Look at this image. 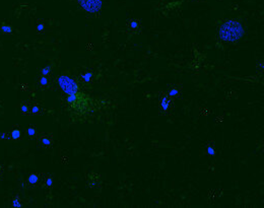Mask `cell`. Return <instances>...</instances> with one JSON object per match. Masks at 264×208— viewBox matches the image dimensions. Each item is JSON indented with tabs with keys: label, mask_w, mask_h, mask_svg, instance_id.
Returning a JSON list of instances; mask_svg holds the SVG:
<instances>
[{
	"label": "cell",
	"mask_w": 264,
	"mask_h": 208,
	"mask_svg": "<svg viewBox=\"0 0 264 208\" xmlns=\"http://www.w3.org/2000/svg\"><path fill=\"white\" fill-rule=\"evenodd\" d=\"M244 28L242 24L236 20H228L218 29V36L224 42L234 43L244 36Z\"/></svg>",
	"instance_id": "cell-1"
},
{
	"label": "cell",
	"mask_w": 264,
	"mask_h": 208,
	"mask_svg": "<svg viewBox=\"0 0 264 208\" xmlns=\"http://www.w3.org/2000/svg\"><path fill=\"white\" fill-rule=\"evenodd\" d=\"M58 84L60 88L62 89V92L66 93L67 96L79 93V86L77 84V82L68 75H60L58 77Z\"/></svg>",
	"instance_id": "cell-2"
},
{
	"label": "cell",
	"mask_w": 264,
	"mask_h": 208,
	"mask_svg": "<svg viewBox=\"0 0 264 208\" xmlns=\"http://www.w3.org/2000/svg\"><path fill=\"white\" fill-rule=\"evenodd\" d=\"M77 3L81 9L89 14H97L102 9V0H77Z\"/></svg>",
	"instance_id": "cell-3"
},
{
	"label": "cell",
	"mask_w": 264,
	"mask_h": 208,
	"mask_svg": "<svg viewBox=\"0 0 264 208\" xmlns=\"http://www.w3.org/2000/svg\"><path fill=\"white\" fill-rule=\"evenodd\" d=\"M38 144L42 147L50 148L53 145V137L51 136V134L42 133L38 136Z\"/></svg>",
	"instance_id": "cell-4"
},
{
	"label": "cell",
	"mask_w": 264,
	"mask_h": 208,
	"mask_svg": "<svg viewBox=\"0 0 264 208\" xmlns=\"http://www.w3.org/2000/svg\"><path fill=\"white\" fill-rule=\"evenodd\" d=\"M8 133V139L11 140H17L21 137V131L19 128L11 129L10 131H7Z\"/></svg>",
	"instance_id": "cell-5"
},
{
	"label": "cell",
	"mask_w": 264,
	"mask_h": 208,
	"mask_svg": "<svg viewBox=\"0 0 264 208\" xmlns=\"http://www.w3.org/2000/svg\"><path fill=\"white\" fill-rule=\"evenodd\" d=\"M159 106H161L163 111H168L169 110V108H170V106H171V102H170V99H169V96H165L161 99Z\"/></svg>",
	"instance_id": "cell-6"
},
{
	"label": "cell",
	"mask_w": 264,
	"mask_h": 208,
	"mask_svg": "<svg viewBox=\"0 0 264 208\" xmlns=\"http://www.w3.org/2000/svg\"><path fill=\"white\" fill-rule=\"evenodd\" d=\"M40 181H41V177L38 174H31L28 178V182L33 186L38 185L39 183H40Z\"/></svg>",
	"instance_id": "cell-7"
},
{
	"label": "cell",
	"mask_w": 264,
	"mask_h": 208,
	"mask_svg": "<svg viewBox=\"0 0 264 208\" xmlns=\"http://www.w3.org/2000/svg\"><path fill=\"white\" fill-rule=\"evenodd\" d=\"M92 77H93V73L92 72H85L84 74L81 76V78L84 82H89L92 80Z\"/></svg>",
	"instance_id": "cell-8"
},
{
	"label": "cell",
	"mask_w": 264,
	"mask_h": 208,
	"mask_svg": "<svg viewBox=\"0 0 264 208\" xmlns=\"http://www.w3.org/2000/svg\"><path fill=\"white\" fill-rule=\"evenodd\" d=\"M129 27H130L132 29H138V27H139V23H138L137 20H131L130 21V24H129Z\"/></svg>",
	"instance_id": "cell-9"
},
{
	"label": "cell",
	"mask_w": 264,
	"mask_h": 208,
	"mask_svg": "<svg viewBox=\"0 0 264 208\" xmlns=\"http://www.w3.org/2000/svg\"><path fill=\"white\" fill-rule=\"evenodd\" d=\"M179 94V90L177 88H173L170 90V93H169V97L170 98H175Z\"/></svg>",
	"instance_id": "cell-10"
},
{
	"label": "cell",
	"mask_w": 264,
	"mask_h": 208,
	"mask_svg": "<svg viewBox=\"0 0 264 208\" xmlns=\"http://www.w3.org/2000/svg\"><path fill=\"white\" fill-rule=\"evenodd\" d=\"M50 71H51V68H50L49 66H46L45 68H43V69H42L41 73H42V74L44 75V76H47V75H48L49 73H50Z\"/></svg>",
	"instance_id": "cell-11"
},
{
	"label": "cell",
	"mask_w": 264,
	"mask_h": 208,
	"mask_svg": "<svg viewBox=\"0 0 264 208\" xmlns=\"http://www.w3.org/2000/svg\"><path fill=\"white\" fill-rule=\"evenodd\" d=\"M207 154L208 155H211V157H213V155L215 154V150L213 146H208L207 147Z\"/></svg>",
	"instance_id": "cell-12"
},
{
	"label": "cell",
	"mask_w": 264,
	"mask_h": 208,
	"mask_svg": "<svg viewBox=\"0 0 264 208\" xmlns=\"http://www.w3.org/2000/svg\"><path fill=\"white\" fill-rule=\"evenodd\" d=\"M40 84H41V85H44V86L48 84V79H47L46 76H43L42 78L40 79Z\"/></svg>",
	"instance_id": "cell-13"
},
{
	"label": "cell",
	"mask_w": 264,
	"mask_h": 208,
	"mask_svg": "<svg viewBox=\"0 0 264 208\" xmlns=\"http://www.w3.org/2000/svg\"><path fill=\"white\" fill-rule=\"evenodd\" d=\"M52 184H53V179H52L51 177H48L46 179V186L47 187H51Z\"/></svg>",
	"instance_id": "cell-14"
},
{
	"label": "cell",
	"mask_w": 264,
	"mask_h": 208,
	"mask_svg": "<svg viewBox=\"0 0 264 208\" xmlns=\"http://www.w3.org/2000/svg\"><path fill=\"white\" fill-rule=\"evenodd\" d=\"M28 134L29 136H35V134H36V130L34 128H29L28 129Z\"/></svg>",
	"instance_id": "cell-15"
},
{
	"label": "cell",
	"mask_w": 264,
	"mask_h": 208,
	"mask_svg": "<svg viewBox=\"0 0 264 208\" xmlns=\"http://www.w3.org/2000/svg\"><path fill=\"white\" fill-rule=\"evenodd\" d=\"M39 111H40V109H39V107H37V106H34L32 108V114H38Z\"/></svg>",
	"instance_id": "cell-16"
},
{
	"label": "cell",
	"mask_w": 264,
	"mask_h": 208,
	"mask_svg": "<svg viewBox=\"0 0 264 208\" xmlns=\"http://www.w3.org/2000/svg\"><path fill=\"white\" fill-rule=\"evenodd\" d=\"M3 173H4V168H3V167L1 166V164H0V177L3 175Z\"/></svg>",
	"instance_id": "cell-17"
},
{
	"label": "cell",
	"mask_w": 264,
	"mask_h": 208,
	"mask_svg": "<svg viewBox=\"0 0 264 208\" xmlns=\"http://www.w3.org/2000/svg\"><path fill=\"white\" fill-rule=\"evenodd\" d=\"M44 29V25H43V24L39 25V27H38V29H39V31H40V29Z\"/></svg>",
	"instance_id": "cell-18"
}]
</instances>
